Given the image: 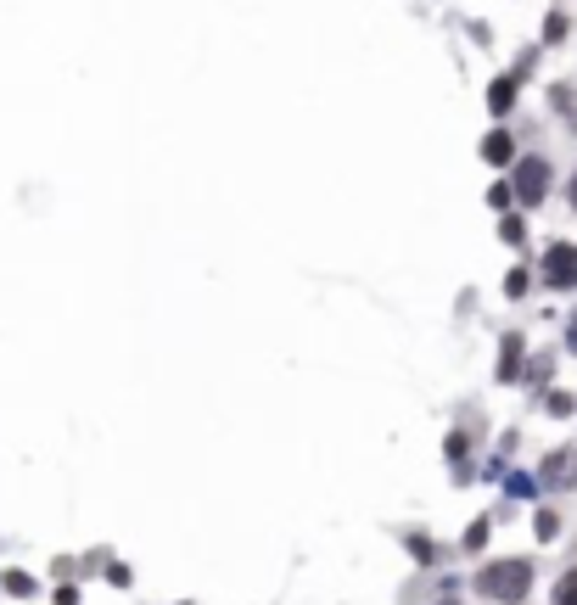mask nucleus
Wrapping results in <instances>:
<instances>
[{
    "label": "nucleus",
    "mask_w": 577,
    "mask_h": 605,
    "mask_svg": "<svg viewBox=\"0 0 577 605\" xmlns=\"http://www.w3.org/2000/svg\"><path fill=\"white\" fill-rule=\"evenodd\" d=\"M477 589L499 605H521L533 594V561L527 555H505V561H488L477 572Z\"/></svg>",
    "instance_id": "1"
},
{
    "label": "nucleus",
    "mask_w": 577,
    "mask_h": 605,
    "mask_svg": "<svg viewBox=\"0 0 577 605\" xmlns=\"http://www.w3.org/2000/svg\"><path fill=\"white\" fill-rule=\"evenodd\" d=\"M544 286H555V292H572L577 286V247L572 241H555L544 253Z\"/></svg>",
    "instance_id": "2"
},
{
    "label": "nucleus",
    "mask_w": 577,
    "mask_h": 605,
    "mask_svg": "<svg viewBox=\"0 0 577 605\" xmlns=\"http://www.w3.org/2000/svg\"><path fill=\"white\" fill-rule=\"evenodd\" d=\"M549 191V163L544 157H527V163H516V197L527 202V208H538Z\"/></svg>",
    "instance_id": "3"
},
{
    "label": "nucleus",
    "mask_w": 577,
    "mask_h": 605,
    "mask_svg": "<svg viewBox=\"0 0 577 605\" xmlns=\"http://www.w3.org/2000/svg\"><path fill=\"white\" fill-rule=\"evenodd\" d=\"M538 482H544V488H566V482H577V454L572 449H555L544 460V477H538Z\"/></svg>",
    "instance_id": "4"
},
{
    "label": "nucleus",
    "mask_w": 577,
    "mask_h": 605,
    "mask_svg": "<svg viewBox=\"0 0 577 605\" xmlns=\"http://www.w3.org/2000/svg\"><path fill=\"white\" fill-rule=\"evenodd\" d=\"M510 152H516V141H510L505 129H493L488 141H482V163H493V169H505V163H510Z\"/></svg>",
    "instance_id": "5"
},
{
    "label": "nucleus",
    "mask_w": 577,
    "mask_h": 605,
    "mask_svg": "<svg viewBox=\"0 0 577 605\" xmlns=\"http://www.w3.org/2000/svg\"><path fill=\"white\" fill-rule=\"evenodd\" d=\"M510 101H516V79H493V85H488V113L505 118V113H510Z\"/></svg>",
    "instance_id": "6"
},
{
    "label": "nucleus",
    "mask_w": 577,
    "mask_h": 605,
    "mask_svg": "<svg viewBox=\"0 0 577 605\" xmlns=\"http://www.w3.org/2000/svg\"><path fill=\"white\" fill-rule=\"evenodd\" d=\"M549 600H555V605H577V566L555 577V594H549Z\"/></svg>",
    "instance_id": "7"
},
{
    "label": "nucleus",
    "mask_w": 577,
    "mask_h": 605,
    "mask_svg": "<svg viewBox=\"0 0 577 605\" xmlns=\"http://www.w3.org/2000/svg\"><path fill=\"white\" fill-rule=\"evenodd\" d=\"M505 488L516 493V499H533V493H538V477H527V471H510V477H505Z\"/></svg>",
    "instance_id": "8"
},
{
    "label": "nucleus",
    "mask_w": 577,
    "mask_h": 605,
    "mask_svg": "<svg viewBox=\"0 0 577 605\" xmlns=\"http://www.w3.org/2000/svg\"><path fill=\"white\" fill-rule=\"evenodd\" d=\"M516 359H521V337H505V359H499V376L516 381Z\"/></svg>",
    "instance_id": "9"
},
{
    "label": "nucleus",
    "mask_w": 577,
    "mask_h": 605,
    "mask_svg": "<svg viewBox=\"0 0 577 605\" xmlns=\"http://www.w3.org/2000/svg\"><path fill=\"white\" fill-rule=\"evenodd\" d=\"M409 555H415V561H421V566H432V561H437L432 538H421V533H409Z\"/></svg>",
    "instance_id": "10"
},
{
    "label": "nucleus",
    "mask_w": 577,
    "mask_h": 605,
    "mask_svg": "<svg viewBox=\"0 0 577 605\" xmlns=\"http://www.w3.org/2000/svg\"><path fill=\"white\" fill-rule=\"evenodd\" d=\"M499 236H505L510 247H521V236H527V225H521L516 213H505V219H499Z\"/></svg>",
    "instance_id": "11"
},
{
    "label": "nucleus",
    "mask_w": 577,
    "mask_h": 605,
    "mask_svg": "<svg viewBox=\"0 0 577 605\" xmlns=\"http://www.w3.org/2000/svg\"><path fill=\"white\" fill-rule=\"evenodd\" d=\"M0 583H6V594H34V577L29 572H6Z\"/></svg>",
    "instance_id": "12"
},
{
    "label": "nucleus",
    "mask_w": 577,
    "mask_h": 605,
    "mask_svg": "<svg viewBox=\"0 0 577 605\" xmlns=\"http://www.w3.org/2000/svg\"><path fill=\"white\" fill-rule=\"evenodd\" d=\"M488 544V521H471V527H465V549H482Z\"/></svg>",
    "instance_id": "13"
},
{
    "label": "nucleus",
    "mask_w": 577,
    "mask_h": 605,
    "mask_svg": "<svg viewBox=\"0 0 577 605\" xmlns=\"http://www.w3.org/2000/svg\"><path fill=\"white\" fill-rule=\"evenodd\" d=\"M561 533V521H555V510H538V538H555Z\"/></svg>",
    "instance_id": "14"
},
{
    "label": "nucleus",
    "mask_w": 577,
    "mask_h": 605,
    "mask_svg": "<svg viewBox=\"0 0 577 605\" xmlns=\"http://www.w3.org/2000/svg\"><path fill=\"white\" fill-rule=\"evenodd\" d=\"M561 34H566V17H561V12H549V23H544V40L555 45V40H561Z\"/></svg>",
    "instance_id": "15"
},
{
    "label": "nucleus",
    "mask_w": 577,
    "mask_h": 605,
    "mask_svg": "<svg viewBox=\"0 0 577 605\" xmlns=\"http://www.w3.org/2000/svg\"><path fill=\"white\" fill-rule=\"evenodd\" d=\"M549 415H572V393H549Z\"/></svg>",
    "instance_id": "16"
},
{
    "label": "nucleus",
    "mask_w": 577,
    "mask_h": 605,
    "mask_svg": "<svg viewBox=\"0 0 577 605\" xmlns=\"http://www.w3.org/2000/svg\"><path fill=\"white\" fill-rule=\"evenodd\" d=\"M505 292H510V297H521V292H527V269H510V281H505Z\"/></svg>",
    "instance_id": "17"
},
{
    "label": "nucleus",
    "mask_w": 577,
    "mask_h": 605,
    "mask_svg": "<svg viewBox=\"0 0 577 605\" xmlns=\"http://www.w3.org/2000/svg\"><path fill=\"white\" fill-rule=\"evenodd\" d=\"M510 197H516V191H510V185H493V191H488V208H505Z\"/></svg>",
    "instance_id": "18"
},
{
    "label": "nucleus",
    "mask_w": 577,
    "mask_h": 605,
    "mask_svg": "<svg viewBox=\"0 0 577 605\" xmlns=\"http://www.w3.org/2000/svg\"><path fill=\"white\" fill-rule=\"evenodd\" d=\"M57 605H79V589H57Z\"/></svg>",
    "instance_id": "19"
},
{
    "label": "nucleus",
    "mask_w": 577,
    "mask_h": 605,
    "mask_svg": "<svg viewBox=\"0 0 577 605\" xmlns=\"http://www.w3.org/2000/svg\"><path fill=\"white\" fill-rule=\"evenodd\" d=\"M566 348L577 353V314H572V325H566Z\"/></svg>",
    "instance_id": "20"
},
{
    "label": "nucleus",
    "mask_w": 577,
    "mask_h": 605,
    "mask_svg": "<svg viewBox=\"0 0 577 605\" xmlns=\"http://www.w3.org/2000/svg\"><path fill=\"white\" fill-rule=\"evenodd\" d=\"M572 208H577V174H572Z\"/></svg>",
    "instance_id": "21"
}]
</instances>
